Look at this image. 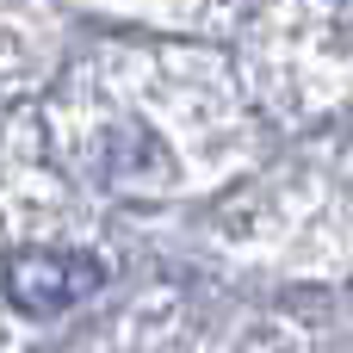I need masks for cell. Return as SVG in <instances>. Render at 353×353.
<instances>
[{
    "label": "cell",
    "instance_id": "obj_1",
    "mask_svg": "<svg viewBox=\"0 0 353 353\" xmlns=\"http://www.w3.org/2000/svg\"><path fill=\"white\" fill-rule=\"evenodd\" d=\"M99 279H105L99 261L93 254H74V248H12L6 267H0L6 304L19 316H62L68 304L93 298Z\"/></svg>",
    "mask_w": 353,
    "mask_h": 353
}]
</instances>
